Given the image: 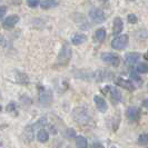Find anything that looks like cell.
I'll use <instances>...</instances> for the list:
<instances>
[{
  "label": "cell",
  "instance_id": "cell-1",
  "mask_svg": "<svg viewBox=\"0 0 148 148\" xmlns=\"http://www.w3.org/2000/svg\"><path fill=\"white\" fill-rule=\"evenodd\" d=\"M73 119L75 121L80 125V126H87L91 123V116L89 114V111L85 107H77L73 110Z\"/></svg>",
  "mask_w": 148,
  "mask_h": 148
},
{
  "label": "cell",
  "instance_id": "cell-2",
  "mask_svg": "<svg viewBox=\"0 0 148 148\" xmlns=\"http://www.w3.org/2000/svg\"><path fill=\"white\" fill-rule=\"evenodd\" d=\"M71 56H73L71 48H70V46L67 42H65V44L62 45V47H61V49H60L59 51L58 58H57V64L61 65V66H66L67 64H68V61L71 58Z\"/></svg>",
  "mask_w": 148,
  "mask_h": 148
},
{
  "label": "cell",
  "instance_id": "cell-3",
  "mask_svg": "<svg viewBox=\"0 0 148 148\" xmlns=\"http://www.w3.org/2000/svg\"><path fill=\"white\" fill-rule=\"evenodd\" d=\"M89 18L95 23H103L106 20V15L100 8H91L89 11Z\"/></svg>",
  "mask_w": 148,
  "mask_h": 148
},
{
  "label": "cell",
  "instance_id": "cell-4",
  "mask_svg": "<svg viewBox=\"0 0 148 148\" xmlns=\"http://www.w3.org/2000/svg\"><path fill=\"white\" fill-rule=\"evenodd\" d=\"M128 35H120L118 37H116L112 41H111V47L115 49V50H124L128 45Z\"/></svg>",
  "mask_w": 148,
  "mask_h": 148
},
{
  "label": "cell",
  "instance_id": "cell-5",
  "mask_svg": "<svg viewBox=\"0 0 148 148\" xmlns=\"http://www.w3.org/2000/svg\"><path fill=\"white\" fill-rule=\"evenodd\" d=\"M101 60L106 62L107 65H110L112 67H118L120 64V58L117 55L111 53V52H105L101 55Z\"/></svg>",
  "mask_w": 148,
  "mask_h": 148
},
{
  "label": "cell",
  "instance_id": "cell-6",
  "mask_svg": "<svg viewBox=\"0 0 148 148\" xmlns=\"http://www.w3.org/2000/svg\"><path fill=\"white\" fill-rule=\"evenodd\" d=\"M39 101L40 105L42 107H49L52 103V94L50 90H47V89H42L40 97H39Z\"/></svg>",
  "mask_w": 148,
  "mask_h": 148
},
{
  "label": "cell",
  "instance_id": "cell-7",
  "mask_svg": "<svg viewBox=\"0 0 148 148\" xmlns=\"http://www.w3.org/2000/svg\"><path fill=\"white\" fill-rule=\"evenodd\" d=\"M19 20H20V18L18 15H10L8 16L6 19L2 20V26L5 29H12L19 22Z\"/></svg>",
  "mask_w": 148,
  "mask_h": 148
},
{
  "label": "cell",
  "instance_id": "cell-8",
  "mask_svg": "<svg viewBox=\"0 0 148 148\" xmlns=\"http://www.w3.org/2000/svg\"><path fill=\"white\" fill-rule=\"evenodd\" d=\"M114 77V75L111 74L108 70H104V69H99L95 71V77L94 79L96 82H104V80H111Z\"/></svg>",
  "mask_w": 148,
  "mask_h": 148
},
{
  "label": "cell",
  "instance_id": "cell-9",
  "mask_svg": "<svg viewBox=\"0 0 148 148\" xmlns=\"http://www.w3.org/2000/svg\"><path fill=\"white\" fill-rule=\"evenodd\" d=\"M140 116H141V110L140 108H138V107H129L127 109V117H128V119L130 121H133V123L138 121L140 119Z\"/></svg>",
  "mask_w": 148,
  "mask_h": 148
},
{
  "label": "cell",
  "instance_id": "cell-10",
  "mask_svg": "<svg viewBox=\"0 0 148 148\" xmlns=\"http://www.w3.org/2000/svg\"><path fill=\"white\" fill-rule=\"evenodd\" d=\"M94 101L96 104L97 109L100 111V112H106V111L108 110V105H107L106 100H105L103 97L96 95V96L94 97Z\"/></svg>",
  "mask_w": 148,
  "mask_h": 148
},
{
  "label": "cell",
  "instance_id": "cell-11",
  "mask_svg": "<svg viewBox=\"0 0 148 148\" xmlns=\"http://www.w3.org/2000/svg\"><path fill=\"white\" fill-rule=\"evenodd\" d=\"M76 78H79L82 80H89V79H94L95 77V71H89L86 69H82V70H78L76 74Z\"/></svg>",
  "mask_w": 148,
  "mask_h": 148
},
{
  "label": "cell",
  "instance_id": "cell-12",
  "mask_svg": "<svg viewBox=\"0 0 148 148\" xmlns=\"http://www.w3.org/2000/svg\"><path fill=\"white\" fill-rule=\"evenodd\" d=\"M76 16H77V17H74V19H75V21L79 25L80 29L88 30L89 28H90V25L87 22L86 17H85L84 15H82V14H76Z\"/></svg>",
  "mask_w": 148,
  "mask_h": 148
},
{
  "label": "cell",
  "instance_id": "cell-13",
  "mask_svg": "<svg viewBox=\"0 0 148 148\" xmlns=\"http://www.w3.org/2000/svg\"><path fill=\"white\" fill-rule=\"evenodd\" d=\"M115 84L119 87H121V88L127 89V90H134L135 89V86H134V84L130 80H125V79H123L120 77L115 79Z\"/></svg>",
  "mask_w": 148,
  "mask_h": 148
},
{
  "label": "cell",
  "instance_id": "cell-14",
  "mask_svg": "<svg viewBox=\"0 0 148 148\" xmlns=\"http://www.w3.org/2000/svg\"><path fill=\"white\" fill-rule=\"evenodd\" d=\"M140 57L141 55L139 52H129L126 56V64L129 65V66H133L140 59Z\"/></svg>",
  "mask_w": 148,
  "mask_h": 148
},
{
  "label": "cell",
  "instance_id": "cell-15",
  "mask_svg": "<svg viewBox=\"0 0 148 148\" xmlns=\"http://www.w3.org/2000/svg\"><path fill=\"white\" fill-rule=\"evenodd\" d=\"M124 29V22L123 20L119 18V17H116L115 20H114V27H112V34L114 35H119Z\"/></svg>",
  "mask_w": 148,
  "mask_h": 148
},
{
  "label": "cell",
  "instance_id": "cell-16",
  "mask_svg": "<svg viewBox=\"0 0 148 148\" xmlns=\"http://www.w3.org/2000/svg\"><path fill=\"white\" fill-rule=\"evenodd\" d=\"M16 82H19V84H28L29 82V78H28V76L26 74L17 70L16 71Z\"/></svg>",
  "mask_w": 148,
  "mask_h": 148
},
{
  "label": "cell",
  "instance_id": "cell-17",
  "mask_svg": "<svg viewBox=\"0 0 148 148\" xmlns=\"http://www.w3.org/2000/svg\"><path fill=\"white\" fill-rule=\"evenodd\" d=\"M95 40L98 41V42H104L105 39H106V30L103 29V28H100V29H98L95 32Z\"/></svg>",
  "mask_w": 148,
  "mask_h": 148
},
{
  "label": "cell",
  "instance_id": "cell-18",
  "mask_svg": "<svg viewBox=\"0 0 148 148\" xmlns=\"http://www.w3.org/2000/svg\"><path fill=\"white\" fill-rule=\"evenodd\" d=\"M59 2L58 1H50V0H44V1H40V7L47 10V9H50L52 7H56L58 6Z\"/></svg>",
  "mask_w": 148,
  "mask_h": 148
},
{
  "label": "cell",
  "instance_id": "cell-19",
  "mask_svg": "<svg viewBox=\"0 0 148 148\" xmlns=\"http://www.w3.org/2000/svg\"><path fill=\"white\" fill-rule=\"evenodd\" d=\"M87 40V36L86 35H82V34H76L74 37H73V44L74 45H82Z\"/></svg>",
  "mask_w": 148,
  "mask_h": 148
},
{
  "label": "cell",
  "instance_id": "cell-20",
  "mask_svg": "<svg viewBox=\"0 0 148 148\" xmlns=\"http://www.w3.org/2000/svg\"><path fill=\"white\" fill-rule=\"evenodd\" d=\"M37 139L38 141H40V143H46V141H48L49 139V134L47 130H45V129H40L37 134Z\"/></svg>",
  "mask_w": 148,
  "mask_h": 148
},
{
  "label": "cell",
  "instance_id": "cell-21",
  "mask_svg": "<svg viewBox=\"0 0 148 148\" xmlns=\"http://www.w3.org/2000/svg\"><path fill=\"white\" fill-rule=\"evenodd\" d=\"M76 146L78 148H87L88 147L87 139L84 136H77L76 137Z\"/></svg>",
  "mask_w": 148,
  "mask_h": 148
},
{
  "label": "cell",
  "instance_id": "cell-22",
  "mask_svg": "<svg viewBox=\"0 0 148 148\" xmlns=\"http://www.w3.org/2000/svg\"><path fill=\"white\" fill-rule=\"evenodd\" d=\"M110 96L115 101H121V92L118 88H111Z\"/></svg>",
  "mask_w": 148,
  "mask_h": 148
},
{
  "label": "cell",
  "instance_id": "cell-23",
  "mask_svg": "<svg viewBox=\"0 0 148 148\" xmlns=\"http://www.w3.org/2000/svg\"><path fill=\"white\" fill-rule=\"evenodd\" d=\"M136 73L137 74H147L148 73V65L145 62H139L136 66Z\"/></svg>",
  "mask_w": 148,
  "mask_h": 148
},
{
  "label": "cell",
  "instance_id": "cell-24",
  "mask_svg": "<svg viewBox=\"0 0 148 148\" xmlns=\"http://www.w3.org/2000/svg\"><path fill=\"white\" fill-rule=\"evenodd\" d=\"M138 145H140V146H147L148 145V133H144L139 135V137H138Z\"/></svg>",
  "mask_w": 148,
  "mask_h": 148
},
{
  "label": "cell",
  "instance_id": "cell-25",
  "mask_svg": "<svg viewBox=\"0 0 148 148\" xmlns=\"http://www.w3.org/2000/svg\"><path fill=\"white\" fill-rule=\"evenodd\" d=\"M130 78H132L135 82H137V86H141V85H143V80H141L140 77H139V74H137L136 71H133V73L130 74Z\"/></svg>",
  "mask_w": 148,
  "mask_h": 148
},
{
  "label": "cell",
  "instance_id": "cell-26",
  "mask_svg": "<svg viewBox=\"0 0 148 148\" xmlns=\"http://www.w3.org/2000/svg\"><path fill=\"white\" fill-rule=\"evenodd\" d=\"M7 111L8 112H12L15 116H17L18 111H17V107H16L15 103H10V104L7 106Z\"/></svg>",
  "mask_w": 148,
  "mask_h": 148
},
{
  "label": "cell",
  "instance_id": "cell-27",
  "mask_svg": "<svg viewBox=\"0 0 148 148\" xmlns=\"http://www.w3.org/2000/svg\"><path fill=\"white\" fill-rule=\"evenodd\" d=\"M65 136H66L67 138H74V137H76V132H75V129L68 128L66 132H65Z\"/></svg>",
  "mask_w": 148,
  "mask_h": 148
},
{
  "label": "cell",
  "instance_id": "cell-28",
  "mask_svg": "<svg viewBox=\"0 0 148 148\" xmlns=\"http://www.w3.org/2000/svg\"><path fill=\"white\" fill-rule=\"evenodd\" d=\"M127 20H128L129 23H137L138 18H137V16L134 15V14H129V15L127 16Z\"/></svg>",
  "mask_w": 148,
  "mask_h": 148
},
{
  "label": "cell",
  "instance_id": "cell-29",
  "mask_svg": "<svg viewBox=\"0 0 148 148\" xmlns=\"http://www.w3.org/2000/svg\"><path fill=\"white\" fill-rule=\"evenodd\" d=\"M27 5H28L30 8H36L38 5H40V1H37V0H29V1H27Z\"/></svg>",
  "mask_w": 148,
  "mask_h": 148
},
{
  "label": "cell",
  "instance_id": "cell-30",
  "mask_svg": "<svg viewBox=\"0 0 148 148\" xmlns=\"http://www.w3.org/2000/svg\"><path fill=\"white\" fill-rule=\"evenodd\" d=\"M1 14H0V18L1 19H3V17L6 16V11H7V7L6 6H1Z\"/></svg>",
  "mask_w": 148,
  "mask_h": 148
},
{
  "label": "cell",
  "instance_id": "cell-31",
  "mask_svg": "<svg viewBox=\"0 0 148 148\" xmlns=\"http://www.w3.org/2000/svg\"><path fill=\"white\" fill-rule=\"evenodd\" d=\"M110 90H111V87L110 86H106V87H104V89L101 90L104 94H108V92H110Z\"/></svg>",
  "mask_w": 148,
  "mask_h": 148
},
{
  "label": "cell",
  "instance_id": "cell-32",
  "mask_svg": "<svg viewBox=\"0 0 148 148\" xmlns=\"http://www.w3.org/2000/svg\"><path fill=\"white\" fill-rule=\"evenodd\" d=\"M92 148H105V147L100 144V143H98V141H97V143H95V144L92 145Z\"/></svg>",
  "mask_w": 148,
  "mask_h": 148
},
{
  "label": "cell",
  "instance_id": "cell-33",
  "mask_svg": "<svg viewBox=\"0 0 148 148\" xmlns=\"http://www.w3.org/2000/svg\"><path fill=\"white\" fill-rule=\"evenodd\" d=\"M143 106L146 108V109H148V99H146V100H144V103H143Z\"/></svg>",
  "mask_w": 148,
  "mask_h": 148
},
{
  "label": "cell",
  "instance_id": "cell-34",
  "mask_svg": "<svg viewBox=\"0 0 148 148\" xmlns=\"http://www.w3.org/2000/svg\"><path fill=\"white\" fill-rule=\"evenodd\" d=\"M145 58H146V59H148V55H146V56H145Z\"/></svg>",
  "mask_w": 148,
  "mask_h": 148
},
{
  "label": "cell",
  "instance_id": "cell-35",
  "mask_svg": "<svg viewBox=\"0 0 148 148\" xmlns=\"http://www.w3.org/2000/svg\"><path fill=\"white\" fill-rule=\"evenodd\" d=\"M111 148H117V147H111Z\"/></svg>",
  "mask_w": 148,
  "mask_h": 148
}]
</instances>
